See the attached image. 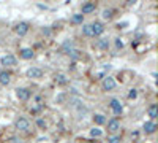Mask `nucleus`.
<instances>
[{
  "mask_svg": "<svg viewBox=\"0 0 158 143\" xmlns=\"http://www.w3.org/2000/svg\"><path fill=\"white\" fill-rule=\"evenodd\" d=\"M90 30H92V37H98L104 32V26L98 21H95V23L90 24Z\"/></svg>",
  "mask_w": 158,
  "mask_h": 143,
  "instance_id": "1",
  "label": "nucleus"
},
{
  "mask_svg": "<svg viewBox=\"0 0 158 143\" xmlns=\"http://www.w3.org/2000/svg\"><path fill=\"white\" fill-rule=\"evenodd\" d=\"M16 129H19L22 132L29 130L30 129V121L27 119V118H19L18 121H16Z\"/></svg>",
  "mask_w": 158,
  "mask_h": 143,
  "instance_id": "2",
  "label": "nucleus"
},
{
  "mask_svg": "<svg viewBox=\"0 0 158 143\" xmlns=\"http://www.w3.org/2000/svg\"><path fill=\"white\" fill-rule=\"evenodd\" d=\"M116 87V80L112 76H104L103 78V89L104 91H112Z\"/></svg>",
  "mask_w": 158,
  "mask_h": 143,
  "instance_id": "3",
  "label": "nucleus"
},
{
  "mask_svg": "<svg viewBox=\"0 0 158 143\" xmlns=\"http://www.w3.org/2000/svg\"><path fill=\"white\" fill-rule=\"evenodd\" d=\"M16 96H18L19 100H27V99L30 97V91L27 89V87H18V89H16Z\"/></svg>",
  "mask_w": 158,
  "mask_h": 143,
  "instance_id": "4",
  "label": "nucleus"
},
{
  "mask_svg": "<svg viewBox=\"0 0 158 143\" xmlns=\"http://www.w3.org/2000/svg\"><path fill=\"white\" fill-rule=\"evenodd\" d=\"M14 30H16V34H18L19 37H24L27 32H29V24L27 23H19L18 26L14 27Z\"/></svg>",
  "mask_w": 158,
  "mask_h": 143,
  "instance_id": "5",
  "label": "nucleus"
},
{
  "mask_svg": "<svg viewBox=\"0 0 158 143\" xmlns=\"http://www.w3.org/2000/svg\"><path fill=\"white\" fill-rule=\"evenodd\" d=\"M27 76H29V78L38 80V78H41V76H43V70L41 68H37V67H32V68L27 70Z\"/></svg>",
  "mask_w": 158,
  "mask_h": 143,
  "instance_id": "6",
  "label": "nucleus"
},
{
  "mask_svg": "<svg viewBox=\"0 0 158 143\" xmlns=\"http://www.w3.org/2000/svg\"><path fill=\"white\" fill-rule=\"evenodd\" d=\"M2 65H7V67H13L16 65V57L13 54H7V56L2 57Z\"/></svg>",
  "mask_w": 158,
  "mask_h": 143,
  "instance_id": "7",
  "label": "nucleus"
},
{
  "mask_svg": "<svg viewBox=\"0 0 158 143\" xmlns=\"http://www.w3.org/2000/svg\"><path fill=\"white\" fill-rule=\"evenodd\" d=\"M111 108H112V111H114V114H120L122 111H123V108H122V103L117 100V99H112L111 100Z\"/></svg>",
  "mask_w": 158,
  "mask_h": 143,
  "instance_id": "8",
  "label": "nucleus"
},
{
  "mask_svg": "<svg viewBox=\"0 0 158 143\" xmlns=\"http://www.w3.org/2000/svg\"><path fill=\"white\" fill-rule=\"evenodd\" d=\"M10 81H11V73H10V72H7V70L0 72V84L8 86Z\"/></svg>",
  "mask_w": 158,
  "mask_h": 143,
  "instance_id": "9",
  "label": "nucleus"
},
{
  "mask_svg": "<svg viewBox=\"0 0 158 143\" xmlns=\"http://www.w3.org/2000/svg\"><path fill=\"white\" fill-rule=\"evenodd\" d=\"M95 8H97V5H95L93 2H87V3H84L82 5V16L84 14H89V13H93L95 11Z\"/></svg>",
  "mask_w": 158,
  "mask_h": 143,
  "instance_id": "10",
  "label": "nucleus"
},
{
  "mask_svg": "<svg viewBox=\"0 0 158 143\" xmlns=\"http://www.w3.org/2000/svg\"><path fill=\"white\" fill-rule=\"evenodd\" d=\"M142 129H144L145 134H154L157 130V126H155V123H152V121H147V123H144Z\"/></svg>",
  "mask_w": 158,
  "mask_h": 143,
  "instance_id": "11",
  "label": "nucleus"
},
{
  "mask_svg": "<svg viewBox=\"0 0 158 143\" xmlns=\"http://www.w3.org/2000/svg\"><path fill=\"white\" fill-rule=\"evenodd\" d=\"M118 129H120V123H118L117 119H111L108 123V130L109 132H117Z\"/></svg>",
  "mask_w": 158,
  "mask_h": 143,
  "instance_id": "12",
  "label": "nucleus"
},
{
  "mask_svg": "<svg viewBox=\"0 0 158 143\" xmlns=\"http://www.w3.org/2000/svg\"><path fill=\"white\" fill-rule=\"evenodd\" d=\"M66 53H68V56H70L71 59H75V60H78V59H82V53L79 51V49H73V48H70Z\"/></svg>",
  "mask_w": 158,
  "mask_h": 143,
  "instance_id": "13",
  "label": "nucleus"
},
{
  "mask_svg": "<svg viewBox=\"0 0 158 143\" xmlns=\"http://www.w3.org/2000/svg\"><path fill=\"white\" fill-rule=\"evenodd\" d=\"M21 57L22 59H25V60H29L33 57V51L30 48H24V49H21Z\"/></svg>",
  "mask_w": 158,
  "mask_h": 143,
  "instance_id": "14",
  "label": "nucleus"
},
{
  "mask_svg": "<svg viewBox=\"0 0 158 143\" xmlns=\"http://www.w3.org/2000/svg\"><path fill=\"white\" fill-rule=\"evenodd\" d=\"M55 83L60 84V86H63V84L68 83V78H66L63 73H57V75H55Z\"/></svg>",
  "mask_w": 158,
  "mask_h": 143,
  "instance_id": "15",
  "label": "nucleus"
},
{
  "mask_svg": "<svg viewBox=\"0 0 158 143\" xmlns=\"http://www.w3.org/2000/svg\"><path fill=\"white\" fill-rule=\"evenodd\" d=\"M157 114H158V107L157 105H150L149 107V116L154 119V118H157Z\"/></svg>",
  "mask_w": 158,
  "mask_h": 143,
  "instance_id": "16",
  "label": "nucleus"
},
{
  "mask_svg": "<svg viewBox=\"0 0 158 143\" xmlns=\"http://www.w3.org/2000/svg\"><path fill=\"white\" fill-rule=\"evenodd\" d=\"M93 121H95V124L101 126V124L106 123V118L103 116V114H95V116H93Z\"/></svg>",
  "mask_w": 158,
  "mask_h": 143,
  "instance_id": "17",
  "label": "nucleus"
},
{
  "mask_svg": "<svg viewBox=\"0 0 158 143\" xmlns=\"http://www.w3.org/2000/svg\"><path fill=\"white\" fill-rule=\"evenodd\" d=\"M109 68H111V65L108 64V65H104V67L101 68V70H98V72H97V73H95V75H97V76H100V78H104V76H106V72H108Z\"/></svg>",
  "mask_w": 158,
  "mask_h": 143,
  "instance_id": "18",
  "label": "nucleus"
},
{
  "mask_svg": "<svg viewBox=\"0 0 158 143\" xmlns=\"http://www.w3.org/2000/svg\"><path fill=\"white\" fill-rule=\"evenodd\" d=\"M112 16H114V10L106 8L104 11H103V18H104V19H112Z\"/></svg>",
  "mask_w": 158,
  "mask_h": 143,
  "instance_id": "19",
  "label": "nucleus"
},
{
  "mask_svg": "<svg viewBox=\"0 0 158 143\" xmlns=\"http://www.w3.org/2000/svg\"><path fill=\"white\" fill-rule=\"evenodd\" d=\"M82 34L87 37H92V30H90V24H84L82 26Z\"/></svg>",
  "mask_w": 158,
  "mask_h": 143,
  "instance_id": "20",
  "label": "nucleus"
},
{
  "mask_svg": "<svg viewBox=\"0 0 158 143\" xmlns=\"http://www.w3.org/2000/svg\"><path fill=\"white\" fill-rule=\"evenodd\" d=\"M98 46H100V48H103V49H106V48H109V41L106 40V38H103V40H100V41H98Z\"/></svg>",
  "mask_w": 158,
  "mask_h": 143,
  "instance_id": "21",
  "label": "nucleus"
},
{
  "mask_svg": "<svg viewBox=\"0 0 158 143\" xmlns=\"http://www.w3.org/2000/svg\"><path fill=\"white\" fill-rule=\"evenodd\" d=\"M37 126H38L40 129H46L48 127V124H46V121H44V119H38L37 121Z\"/></svg>",
  "mask_w": 158,
  "mask_h": 143,
  "instance_id": "22",
  "label": "nucleus"
},
{
  "mask_svg": "<svg viewBox=\"0 0 158 143\" xmlns=\"http://www.w3.org/2000/svg\"><path fill=\"white\" fill-rule=\"evenodd\" d=\"M90 135H92V137H101V135H103V132H101L100 129H92V130H90Z\"/></svg>",
  "mask_w": 158,
  "mask_h": 143,
  "instance_id": "23",
  "label": "nucleus"
},
{
  "mask_svg": "<svg viewBox=\"0 0 158 143\" xmlns=\"http://www.w3.org/2000/svg\"><path fill=\"white\" fill-rule=\"evenodd\" d=\"M82 19H84V16L82 14H75V16H73V23H82Z\"/></svg>",
  "mask_w": 158,
  "mask_h": 143,
  "instance_id": "24",
  "label": "nucleus"
},
{
  "mask_svg": "<svg viewBox=\"0 0 158 143\" xmlns=\"http://www.w3.org/2000/svg\"><path fill=\"white\" fill-rule=\"evenodd\" d=\"M136 96H138V91H136V89H130L128 99H136Z\"/></svg>",
  "mask_w": 158,
  "mask_h": 143,
  "instance_id": "25",
  "label": "nucleus"
},
{
  "mask_svg": "<svg viewBox=\"0 0 158 143\" xmlns=\"http://www.w3.org/2000/svg\"><path fill=\"white\" fill-rule=\"evenodd\" d=\"M118 141H120V137H109V138H108V143H118Z\"/></svg>",
  "mask_w": 158,
  "mask_h": 143,
  "instance_id": "26",
  "label": "nucleus"
},
{
  "mask_svg": "<svg viewBox=\"0 0 158 143\" xmlns=\"http://www.w3.org/2000/svg\"><path fill=\"white\" fill-rule=\"evenodd\" d=\"M116 46H117V49H122L123 48V41L120 40V38H116Z\"/></svg>",
  "mask_w": 158,
  "mask_h": 143,
  "instance_id": "27",
  "label": "nucleus"
}]
</instances>
